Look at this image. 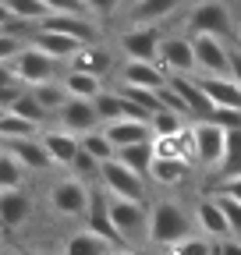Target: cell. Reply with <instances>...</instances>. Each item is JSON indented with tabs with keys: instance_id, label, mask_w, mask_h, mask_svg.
<instances>
[{
	"instance_id": "cell-7",
	"label": "cell",
	"mask_w": 241,
	"mask_h": 255,
	"mask_svg": "<svg viewBox=\"0 0 241 255\" xmlns=\"http://www.w3.org/2000/svg\"><path fill=\"white\" fill-rule=\"evenodd\" d=\"M195 75H231V43L227 36H192Z\"/></svg>"
},
{
	"instance_id": "cell-20",
	"label": "cell",
	"mask_w": 241,
	"mask_h": 255,
	"mask_svg": "<svg viewBox=\"0 0 241 255\" xmlns=\"http://www.w3.org/2000/svg\"><path fill=\"white\" fill-rule=\"evenodd\" d=\"M107 138L114 142V149H124V145H138V142H153V128H149V121H107L103 124Z\"/></svg>"
},
{
	"instance_id": "cell-49",
	"label": "cell",
	"mask_w": 241,
	"mask_h": 255,
	"mask_svg": "<svg viewBox=\"0 0 241 255\" xmlns=\"http://www.w3.org/2000/svg\"><path fill=\"white\" fill-rule=\"evenodd\" d=\"M234 36H238V46H241V18L234 21Z\"/></svg>"
},
{
	"instance_id": "cell-28",
	"label": "cell",
	"mask_w": 241,
	"mask_h": 255,
	"mask_svg": "<svg viewBox=\"0 0 241 255\" xmlns=\"http://www.w3.org/2000/svg\"><path fill=\"white\" fill-rule=\"evenodd\" d=\"M188 124H192L188 117H181V114H174V110H167V107H160L153 117H149L153 138H174V135H181V131H185Z\"/></svg>"
},
{
	"instance_id": "cell-13",
	"label": "cell",
	"mask_w": 241,
	"mask_h": 255,
	"mask_svg": "<svg viewBox=\"0 0 241 255\" xmlns=\"http://www.w3.org/2000/svg\"><path fill=\"white\" fill-rule=\"evenodd\" d=\"M39 28L46 32H64V36L78 39L82 46L85 43H100V25L89 18V14H46L39 21Z\"/></svg>"
},
{
	"instance_id": "cell-18",
	"label": "cell",
	"mask_w": 241,
	"mask_h": 255,
	"mask_svg": "<svg viewBox=\"0 0 241 255\" xmlns=\"http://www.w3.org/2000/svg\"><path fill=\"white\" fill-rule=\"evenodd\" d=\"M32 216V199L21 188H0V227L14 231Z\"/></svg>"
},
{
	"instance_id": "cell-26",
	"label": "cell",
	"mask_w": 241,
	"mask_h": 255,
	"mask_svg": "<svg viewBox=\"0 0 241 255\" xmlns=\"http://www.w3.org/2000/svg\"><path fill=\"white\" fill-rule=\"evenodd\" d=\"M117 159H120L128 170H135V174H142V177L149 181V170H153V163H156V149H153V142L124 145V149H117Z\"/></svg>"
},
{
	"instance_id": "cell-53",
	"label": "cell",
	"mask_w": 241,
	"mask_h": 255,
	"mask_svg": "<svg viewBox=\"0 0 241 255\" xmlns=\"http://www.w3.org/2000/svg\"><path fill=\"white\" fill-rule=\"evenodd\" d=\"M0 4H7V0H0Z\"/></svg>"
},
{
	"instance_id": "cell-46",
	"label": "cell",
	"mask_w": 241,
	"mask_h": 255,
	"mask_svg": "<svg viewBox=\"0 0 241 255\" xmlns=\"http://www.w3.org/2000/svg\"><path fill=\"white\" fill-rule=\"evenodd\" d=\"M231 78L241 85V46H238V43L231 46Z\"/></svg>"
},
{
	"instance_id": "cell-36",
	"label": "cell",
	"mask_w": 241,
	"mask_h": 255,
	"mask_svg": "<svg viewBox=\"0 0 241 255\" xmlns=\"http://www.w3.org/2000/svg\"><path fill=\"white\" fill-rule=\"evenodd\" d=\"M21 177H25V167L4 149V156H0V188H21Z\"/></svg>"
},
{
	"instance_id": "cell-41",
	"label": "cell",
	"mask_w": 241,
	"mask_h": 255,
	"mask_svg": "<svg viewBox=\"0 0 241 255\" xmlns=\"http://www.w3.org/2000/svg\"><path fill=\"white\" fill-rule=\"evenodd\" d=\"M117 7H120V0H85V11L93 18H110V14H117Z\"/></svg>"
},
{
	"instance_id": "cell-9",
	"label": "cell",
	"mask_w": 241,
	"mask_h": 255,
	"mask_svg": "<svg viewBox=\"0 0 241 255\" xmlns=\"http://www.w3.org/2000/svg\"><path fill=\"white\" fill-rule=\"evenodd\" d=\"M156 64H160L167 75H195V50H192V36H163V39H160Z\"/></svg>"
},
{
	"instance_id": "cell-29",
	"label": "cell",
	"mask_w": 241,
	"mask_h": 255,
	"mask_svg": "<svg viewBox=\"0 0 241 255\" xmlns=\"http://www.w3.org/2000/svg\"><path fill=\"white\" fill-rule=\"evenodd\" d=\"M7 110H11V114H18V117H25L28 124H36V128H43V124H46V117H50V110H46V107L36 100V96H32V89H25L18 100L7 107Z\"/></svg>"
},
{
	"instance_id": "cell-27",
	"label": "cell",
	"mask_w": 241,
	"mask_h": 255,
	"mask_svg": "<svg viewBox=\"0 0 241 255\" xmlns=\"http://www.w3.org/2000/svg\"><path fill=\"white\" fill-rule=\"evenodd\" d=\"M107 248H114L107 238H100V234H93V231H78V234H71L68 241H64V255H103Z\"/></svg>"
},
{
	"instance_id": "cell-19",
	"label": "cell",
	"mask_w": 241,
	"mask_h": 255,
	"mask_svg": "<svg viewBox=\"0 0 241 255\" xmlns=\"http://www.w3.org/2000/svg\"><path fill=\"white\" fill-rule=\"evenodd\" d=\"M39 138H43V145H46V152L53 159V167H71L75 156L82 152V138L64 131V128H50V131H43Z\"/></svg>"
},
{
	"instance_id": "cell-54",
	"label": "cell",
	"mask_w": 241,
	"mask_h": 255,
	"mask_svg": "<svg viewBox=\"0 0 241 255\" xmlns=\"http://www.w3.org/2000/svg\"><path fill=\"white\" fill-rule=\"evenodd\" d=\"M0 156H4V149H0Z\"/></svg>"
},
{
	"instance_id": "cell-3",
	"label": "cell",
	"mask_w": 241,
	"mask_h": 255,
	"mask_svg": "<svg viewBox=\"0 0 241 255\" xmlns=\"http://www.w3.org/2000/svg\"><path fill=\"white\" fill-rule=\"evenodd\" d=\"M110 223L120 238L124 248H135L145 241V227H149V206L135 202V199H114L110 195Z\"/></svg>"
},
{
	"instance_id": "cell-43",
	"label": "cell",
	"mask_w": 241,
	"mask_h": 255,
	"mask_svg": "<svg viewBox=\"0 0 241 255\" xmlns=\"http://www.w3.org/2000/svg\"><path fill=\"white\" fill-rule=\"evenodd\" d=\"M25 43L21 39H14V36H7V32H0V60H11L18 50H21Z\"/></svg>"
},
{
	"instance_id": "cell-21",
	"label": "cell",
	"mask_w": 241,
	"mask_h": 255,
	"mask_svg": "<svg viewBox=\"0 0 241 255\" xmlns=\"http://www.w3.org/2000/svg\"><path fill=\"white\" fill-rule=\"evenodd\" d=\"M185 0H131L128 7V25H160L170 18Z\"/></svg>"
},
{
	"instance_id": "cell-38",
	"label": "cell",
	"mask_w": 241,
	"mask_h": 255,
	"mask_svg": "<svg viewBox=\"0 0 241 255\" xmlns=\"http://www.w3.org/2000/svg\"><path fill=\"white\" fill-rule=\"evenodd\" d=\"M202 121H213V124L227 128V131H238V128H241V110L238 107H213L209 117H202Z\"/></svg>"
},
{
	"instance_id": "cell-37",
	"label": "cell",
	"mask_w": 241,
	"mask_h": 255,
	"mask_svg": "<svg viewBox=\"0 0 241 255\" xmlns=\"http://www.w3.org/2000/svg\"><path fill=\"white\" fill-rule=\"evenodd\" d=\"M100 167H103L100 159H93V156H89V152L82 149V152L75 156V163H71L68 170H71L78 181H100Z\"/></svg>"
},
{
	"instance_id": "cell-12",
	"label": "cell",
	"mask_w": 241,
	"mask_h": 255,
	"mask_svg": "<svg viewBox=\"0 0 241 255\" xmlns=\"http://www.w3.org/2000/svg\"><path fill=\"white\" fill-rule=\"evenodd\" d=\"M192 216H195V231H199L202 238H209V241L234 238L231 223H227V213H224V206L217 202V195L199 199V202H195V209H192Z\"/></svg>"
},
{
	"instance_id": "cell-24",
	"label": "cell",
	"mask_w": 241,
	"mask_h": 255,
	"mask_svg": "<svg viewBox=\"0 0 241 255\" xmlns=\"http://www.w3.org/2000/svg\"><path fill=\"white\" fill-rule=\"evenodd\" d=\"M32 46H39L43 53H50L53 60H60V64H68L75 53H78V39H71V36H64V32H46V28H39L32 39H28Z\"/></svg>"
},
{
	"instance_id": "cell-51",
	"label": "cell",
	"mask_w": 241,
	"mask_h": 255,
	"mask_svg": "<svg viewBox=\"0 0 241 255\" xmlns=\"http://www.w3.org/2000/svg\"><path fill=\"white\" fill-rule=\"evenodd\" d=\"M25 255H43V252H25Z\"/></svg>"
},
{
	"instance_id": "cell-11",
	"label": "cell",
	"mask_w": 241,
	"mask_h": 255,
	"mask_svg": "<svg viewBox=\"0 0 241 255\" xmlns=\"http://www.w3.org/2000/svg\"><path fill=\"white\" fill-rule=\"evenodd\" d=\"M57 128H64L71 135H85V131H96L103 128L100 121V110H96V100H68L64 107L57 110Z\"/></svg>"
},
{
	"instance_id": "cell-47",
	"label": "cell",
	"mask_w": 241,
	"mask_h": 255,
	"mask_svg": "<svg viewBox=\"0 0 241 255\" xmlns=\"http://www.w3.org/2000/svg\"><path fill=\"white\" fill-rule=\"evenodd\" d=\"M128 255H160V248H153V245H135V248H128Z\"/></svg>"
},
{
	"instance_id": "cell-4",
	"label": "cell",
	"mask_w": 241,
	"mask_h": 255,
	"mask_svg": "<svg viewBox=\"0 0 241 255\" xmlns=\"http://www.w3.org/2000/svg\"><path fill=\"white\" fill-rule=\"evenodd\" d=\"M234 21L238 18L227 11L224 0H199L185 18V28H188V36H231Z\"/></svg>"
},
{
	"instance_id": "cell-16",
	"label": "cell",
	"mask_w": 241,
	"mask_h": 255,
	"mask_svg": "<svg viewBox=\"0 0 241 255\" xmlns=\"http://www.w3.org/2000/svg\"><path fill=\"white\" fill-rule=\"evenodd\" d=\"M18 163L25 167V170H50L53 167V159H50V152H46V145H43V138H11V142H0Z\"/></svg>"
},
{
	"instance_id": "cell-45",
	"label": "cell",
	"mask_w": 241,
	"mask_h": 255,
	"mask_svg": "<svg viewBox=\"0 0 241 255\" xmlns=\"http://www.w3.org/2000/svg\"><path fill=\"white\" fill-rule=\"evenodd\" d=\"M18 82V75H14V68H11V60H0V89H7V85H14Z\"/></svg>"
},
{
	"instance_id": "cell-44",
	"label": "cell",
	"mask_w": 241,
	"mask_h": 255,
	"mask_svg": "<svg viewBox=\"0 0 241 255\" xmlns=\"http://www.w3.org/2000/svg\"><path fill=\"white\" fill-rule=\"evenodd\" d=\"M213 255H241V238H220V241H213Z\"/></svg>"
},
{
	"instance_id": "cell-23",
	"label": "cell",
	"mask_w": 241,
	"mask_h": 255,
	"mask_svg": "<svg viewBox=\"0 0 241 255\" xmlns=\"http://www.w3.org/2000/svg\"><path fill=\"white\" fill-rule=\"evenodd\" d=\"M192 163L185 156H156V163L153 170H149V181H156L160 188H177V184H185Z\"/></svg>"
},
{
	"instance_id": "cell-1",
	"label": "cell",
	"mask_w": 241,
	"mask_h": 255,
	"mask_svg": "<svg viewBox=\"0 0 241 255\" xmlns=\"http://www.w3.org/2000/svg\"><path fill=\"white\" fill-rule=\"evenodd\" d=\"M195 234V216L185 209V206H177V202H153L149 206V227H145V245H153V248H167L181 238H188Z\"/></svg>"
},
{
	"instance_id": "cell-2",
	"label": "cell",
	"mask_w": 241,
	"mask_h": 255,
	"mask_svg": "<svg viewBox=\"0 0 241 255\" xmlns=\"http://www.w3.org/2000/svg\"><path fill=\"white\" fill-rule=\"evenodd\" d=\"M188 135H192V163L206 174H220L227 156V128L213 121H192Z\"/></svg>"
},
{
	"instance_id": "cell-40",
	"label": "cell",
	"mask_w": 241,
	"mask_h": 255,
	"mask_svg": "<svg viewBox=\"0 0 241 255\" xmlns=\"http://www.w3.org/2000/svg\"><path fill=\"white\" fill-rule=\"evenodd\" d=\"M50 7V14H89L85 11V0H43Z\"/></svg>"
},
{
	"instance_id": "cell-5",
	"label": "cell",
	"mask_w": 241,
	"mask_h": 255,
	"mask_svg": "<svg viewBox=\"0 0 241 255\" xmlns=\"http://www.w3.org/2000/svg\"><path fill=\"white\" fill-rule=\"evenodd\" d=\"M11 68L18 75V82L25 89H32V85H46V82H57V68H60V60H53L50 53H43L39 46L32 43H25L14 57H11Z\"/></svg>"
},
{
	"instance_id": "cell-6",
	"label": "cell",
	"mask_w": 241,
	"mask_h": 255,
	"mask_svg": "<svg viewBox=\"0 0 241 255\" xmlns=\"http://www.w3.org/2000/svg\"><path fill=\"white\" fill-rule=\"evenodd\" d=\"M100 188H107V195L114 199H135V202H145L149 191H145V177L128 170L120 159H107V163L100 167Z\"/></svg>"
},
{
	"instance_id": "cell-15",
	"label": "cell",
	"mask_w": 241,
	"mask_h": 255,
	"mask_svg": "<svg viewBox=\"0 0 241 255\" xmlns=\"http://www.w3.org/2000/svg\"><path fill=\"white\" fill-rule=\"evenodd\" d=\"M167 85H170V89L181 96V103L188 107L192 121H202V117H209L213 103L206 100V92H202V85L195 82V75H170V78H167Z\"/></svg>"
},
{
	"instance_id": "cell-34",
	"label": "cell",
	"mask_w": 241,
	"mask_h": 255,
	"mask_svg": "<svg viewBox=\"0 0 241 255\" xmlns=\"http://www.w3.org/2000/svg\"><path fill=\"white\" fill-rule=\"evenodd\" d=\"M7 11L14 18H21V21H36V25L50 14V7L43 4V0H7Z\"/></svg>"
},
{
	"instance_id": "cell-30",
	"label": "cell",
	"mask_w": 241,
	"mask_h": 255,
	"mask_svg": "<svg viewBox=\"0 0 241 255\" xmlns=\"http://www.w3.org/2000/svg\"><path fill=\"white\" fill-rule=\"evenodd\" d=\"M82 149L93 156V159H100V163H107V159L117 156V149H114V142L107 138L103 128H96V131H85V135H82Z\"/></svg>"
},
{
	"instance_id": "cell-25",
	"label": "cell",
	"mask_w": 241,
	"mask_h": 255,
	"mask_svg": "<svg viewBox=\"0 0 241 255\" xmlns=\"http://www.w3.org/2000/svg\"><path fill=\"white\" fill-rule=\"evenodd\" d=\"M60 85H64V92L71 96V100H96V96L103 92V82H100V75L75 71V68H68L64 75H60Z\"/></svg>"
},
{
	"instance_id": "cell-42",
	"label": "cell",
	"mask_w": 241,
	"mask_h": 255,
	"mask_svg": "<svg viewBox=\"0 0 241 255\" xmlns=\"http://www.w3.org/2000/svg\"><path fill=\"white\" fill-rule=\"evenodd\" d=\"M217 191H220V195H227V199H234V202H241V174H231V177H220V184H217Z\"/></svg>"
},
{
	"instance_id": "cell-33",
	"label": "cell",
	"mask_w": 241,
	"mask_h": 255,
	"mask_svg": "<svg viewBox=\"0 0 241 255\" xmlns=\"http://www.w3.org/2000/svg\"><path fill=\"white\" fill-rule=\"evenodd\" d=\"M39 131L36 124H28L25 117H18V114H11L7 110V117L0 121V142H11V138H32Z\"/></svg>"
},
{
	"instance_id": "cell-35",
	"label": "cell",
	"mask_w": 241,
	"mask_h": 255,
	"mask_svg": "<svg viewBox=\"0 0 241 255\" xmlns=\"http://www.w3.org/2000/svg\"><path fill=\"white\" fill-rule=\"evenodd\" d=\"M231 174H241V128L227 131V156H224L220 177H231Z\"/></svg>"
},
{
	"instance_id": "cell-17",
	"label": "cell",
	"mask_w": 241,
	"mask_h": 255,
	"mask_svg": "<svg viewBox=\"0 0 241 255\" xmlns=\"http://www.w3.org/2000/svg\"><path fill=\"white\" fill-rule=\"evenodd\" d=\"M195 82L202 85L206 100L213 107H238L241 110V85L231 75H195Z\"/></svg>"
},
{
	"instance_id": "cell-22",
	"label": "cell",
	"mask_w": 241,
	"mask_h": 255,
	"mask_svg": "<svg viewBox=\"0 0 241 255\" xmlns=\"http://www.w3.org/2000/svg\"><path fill=\"white\" fill-rule=\"evenodd\" d=\"M68 68L89 71V75H107V71L114 68V57H110V50L100 46V43H85V46H78V53L68 60Z\"/></svg>"
},
{
	"instance_id": "cell-39",
	"label": "cell",
	"mask_w": 241,
	"mask_h": 255,
	"mask_svg": "<svg viewBox=\"0 0 241 255\" xmlns=\"http://www.w3.org/2000/svg\"><path fill=\"white\" fill-rule=\"evenodd\" d=\"M213 195H217V202H220V206H224V213H227V223H231L234 238H241V202H234V199L220 195V191H213Z\"/></svg>"
},
{
	"instance_id": "cell-10",
	"label": "cell",
	"mask_w": 241,
	"mask_h": 255,
	"mask_svg": "<svg viewBox=\"0 0 241 255\" xmlns=\"http://www.w3.org/2000/svg\"><path fill=\"white\" fill-rule=\"evenodd\" d=\"M160 32L153 25H128L117 36V46L124 53V60H156L160 53Z\"/></svg>"
},
{
	"instance_id": "cell-14",
	"label": "cell",
	"mask_w": 241,
	"mask_h": 255,
	"mask_svg": "<svg viewBox=\"0 0 241 255\" xmlns=\"http://www.w3.org/2000/svg\"><path fill=\"white\" fill-rule=\"evenodd\" d=\"M120 85H142V89H163L167 85V71L160 68L156 60H124L117 71Z\"/></svg>"
},
{
	"instance_id": "cell-52",
	"label": "cell",
	"mask_w": 241,
	"mask_h": 255,
	"mask_svg": "<svg viewBox=\"0 0 241 255\" xmlns=\"http://www.w3.org/2000/svg\"><path fill=\"white\" fill-rule=\"evenodd\" d=\"M0 255H4V241H0Z\"/></svg>"
},
{
	"instance_id": "cell-48",
	"label": "cell",
	"mask_w": 241,
	"mask_h": 255,
	"mask_svg": "<svg viewBox=\"0 0 241 255\" xmlns=\"http://www.w3.org/2000/svg\"><path fill=\"white\" fill-rule=\"evenodd\" d=\"M103 255H128V248H124V245H114V248H107Z\"/></svg>"
},
{
	"instance_id": "cell-50",
	"label": "cell",
	"mask_w": 241,
	"mask_h": 255,
	"mask_svg": "<svg viewBox=\"0 0 241 255\" xmlns=\"http://www.w3.org/2000/svg\"><path fill=\"white\" fill-rule=\"evenodd\" d=\"M4 117H7V107H0V121H4Z\"/></svg>"
},
{
	"instance_id": "cell-31",
	"label": "cell",
	"mask_w": 241,
	"mask_h": 255,
	"mask_svg": "<svg viewBox=\"0 0 241 255\" xmlns=\"http://www.w3.org/2000/svg\"><path fill=\"white\" fill-rule=\"evenodd\" d=\"M32 96H36V100H39L50 114H57L60 107L71 100V96L64 92V85H60V78H57V82H46V85H32Z\"/></svg>"
},
{
	"instance_id": "cell-8",
	"label": "cell",
	"mask_w": 241,
	"mask_h": 255,
	"mask_svg": "<svg viewBox=\"0 0 241 255\" xmlns=\"http://www.w3.org/2000/svg\"><path fill=\"white\" fill-rule=\"evenodd\" d=\"M89 202H93V191H89V184L78 181L75 174L64 177V181H57L50 188V206L60 216H85L89 213Z\"/></svg>"
},
{
	"instance_id": "cell-32",
	"label": "cell",
	"mask_w": 241,
	"mask_h": 255,
	"mask_svg": "<svg viewBox=\"0 0 241 255\" xmlns=\"http://www.w3.org/2000/svg\"><path fill=\"white\" fill-rule=\"evenodd\" d=\"M163 255H213V241L202 238V234H188V238L167 245Z\"/></svg>"
}]
</instances>
